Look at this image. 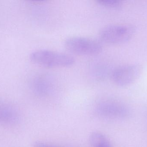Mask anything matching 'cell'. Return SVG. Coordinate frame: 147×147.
<instances>
[{
	"label": "cell",
	"mask_w": 147,
	"mask_h": 147,
	"mask_svg": "<svg viewBox=\"0 0 147 147\" xmlns=\"http://www.w3.org/2000/svg\"><path fill=\"white\" fill-rule=\"evenodd\" d=\"M135 28L129 25H111L99 33L101 40L109 44H121L129 41L135 33Z\"/></svg>",
	"instance_id": "3"
},
{
	"label": "cell",
	"mask_w": 147,
	"mask_h": 147,
	"mask_svg": "<svg viewBox=\"0 0 147 147\" xmlns=\"http://www.w3.org/2000/svg\"><path fill=\"white\" fill-rule=\"evenodd\" d=\"M89 141L92 147H113L107 137L98 131H94L90 134Z\"/></svg>",
	"instance_id": "6"
},
{
	"label": "cell",
	"mask_w": 147,
	"mask_h": 147,
	"mask_svg": "<svg viewBox=\"0 0 147 147\" xmlns=\"http://www.w3.org/2000/svg\"><path fill=\"white\" fill-rule=\"evenodd\" d=\"M142 70L141 66L138 64L121 66L113 71L111 78L114 83L118 86H129L139 79Z\"/></svg>",
	"instance_id": "4"
},
{
	"label": "cell",
	"mask_w": 147,
	"mask_h": 147,
	"mask_svg": "<svg viewBox=\"0 0 147 147\" xmlns=\"http://www.w3.org/2000/svg\"><path fill=\"white\" fill-rule=\"evenodd\" d=\"M104 112L112 117L127 119L131 115L130 108L126 105L118 103H111L103 108Z\"/></svg>",
	"instance_id": "5"
},
{
	"label": "cell",
	"mask_w": 147,
	"mask_h": 147,
	"mask_svg": "<svg viewBox=\"0 0 147 147\" xmlns=\"http://www.w3.org/2000/svg\"><path fill=\"white\" fill-rule=\"evenodd\" d=\"M16 112L11 107H0V121L4 123H11L17 120Z\"/></svg>",
	"instance_id": "7"
},
{
	"label": "cell",
	"mask_w": 147,
	"mask_h": 147,
	"mask_svg": "<svg viewBox=\"0 0 147 147\" xmlns=\"http://www.w3.org/2000/svg\"><path fill=\"white\" fill-rule=\"evenodd\" d=\"M96 1L103 7L112 9H120L123 5L122 2L119 0H97Z\"/></svg>",
	"instance_id": "8"
},
{
	"label": "cell",
	"mask_w": 147,
	"mask_h": 147,
	"mask_svg": "<svg viewBox=\"0 0 147 147\" xmlns=\"http://www.w3.org/2000/svg\"><path fill=\"white\" fill-rule=\"evenodd\" d=\"M32 147H53L49 145V144H47L45 142H36L35 144H34Z\"/></svg>",
	"instance_id": "9"
},
{
	"label": "cell",
	"mask_w": 147,
	"mask_h": 147,
	"mask_svg": "<svg viewBox=\"0 0 147 147\" xmlns=\"http://www.w3.org/2000/svg\"><path fill=\"white\" fill-rule=\"evenodd\" d=\"M34 63L47 68H64L73 65L74 58L67 54L51 50H36L30 54Z\"/></svg>",
	"instance_id": "1"
},
{
	"label": "cell",
	"mask_w": 147,
	"mask_h": 147,
	"mask_svg": "<svg viewBox=\"0 0 147 147\" xmlns=\"http://www.w3.org/2000/svg\"><path fill=\"white\" fill-rule=\"evenodd\" d=\"M65 48L71 53L82 56H94L102 52V47L96 40L80 36H72L65 40Z\"/></svg>",
	"instance_id": "2"
}]
</instances>
